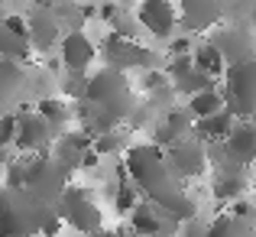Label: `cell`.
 <instances>
[{"mask_svg": "<svg viewBox=\"0 0 256 237\" xmlns=\"http://www.w3.org/2000/svg\"><path fill=\"white\" fill-rule=\"evenodd\" d=\"M58 208L36 198L30 188H0V237H32Z\"/></svg>", "mask_w": 256, "mask_h": 237, "instance_id": "6da1fadb", "label": "cell"}, {"mask_svg": "<svg viewBox=\"0 0 256 237\" xmlns=\"http://www.w3.org/2000/svg\"><path fill=\"white\" fill-rule=\"evenodd\" d=\"M124 169L130 175V182L140 188V195H150V201H159L166 195L178 192V179H175V172L169 169V162H166L162 146H156V143L152 146L150 143L130 146Z\"/></svg>", "mask_w": 256, "mask_h": 237, "instance_id": "7a4b0ae2", "label": "cell"}, {"mask_svg": "<svg viewBox=\"0 0 256 237\" xmlns=\"http://www.w3.org/2000/svg\"><path fill=\"white\" fill-rule=\"evenodd\" d=\"M84 101L94 111L107 114L120 124V120H130V114L136 111V101H133L130 81L124 78V72L117 69H104L88 75V88H84Z\"/></svg>", "mask_w": 256, "mask_h": 237, "instance_id": "3957f363", "label": "cell"}, {"mask_svg": "<svg viewBox=\"0 0 256 237\" xmlns=\"http://www.w3.org/2000/svg\"><path fill=\"white\" fill-rule=\"evenodd\" d=\"M68 169L62 166L56 156H46V153H39V156L26 159V185L36 198L49 201V205H58V198H62V192L68 188Z\"/></svg>", "mask_w": 256, "mask_h": 237, "instance_id": "277c9868", "label": "cell"}, {"mask_svg": "<svg viewBox=\"0 0 256 237\" xmlns=\"http://www.w3.org/2000/svg\"><path fill=\"white\" fill-rule=\"evenodd\" d=\"M56 208H58V218H62L68 227H75L78 234H84V237L104 227V214H100L98 201H94V195L88 192V188H82V185L65 188Z\"/></svg>", "mask_w": 256, "mask_h": 237, "instance_id": "5b68a950", "label": "cell"}, {"mask_svg": "<svg viewBox=\"0 0 256 237\" xmlns=\"http://www.w3.org/2000/svg\"><path fill=\"white\" fill-rule=\"evenodd\" d=\"M224 104L237 120H253L256 117V59L244 65H230L227 69V88Z\"/></svg>", "mask_w": 256, "mask_h": 237, "instance_id": "8992f818", "label": "cell"}, {"mask_svg": "<svg viewBox=\"0 0 256 237\" xmlns=\"http://www.w3.org/2000/svg\"><path fill=\"white\" fill-rule=\"evenodd\" d=\"M100 56H104L107 69H117V72L150 69V65L156 62V59H152V52L146 49V46H140L136 39H124V36H117V33H110V36L104 39Z\"/></svg>", "mask_w": 256, "mask_h": 237, "instance_id": "52a82bcc", "label": "cell"}, {"mask_svg": "<svg viewBox=\"0 0 256 237\" xmlns=\"http://www.w3.org/2000/svg\"><path fill=\"white\" fill-rule=\"evenodd\" d=\"M162 153H166L169 169L175 172V179H194V175H201L204 166H208V150H204V143L194 140V137L175 140V143H169Z\"/></svg>", "mask_w": 256, "mask_h": 237, "instance_id": "ba28073f", "label": "cell"}, {"mask_svg": "<svg viewBox=\"0 0 256 237\" xmlns=\"http://www.w3.org/2000/svg\"><path fill=\"white\" fill-rule=\"evenodd\" d=\"M211 46L220 52L224 65H244L256 59V39L246 26H220L211 36Z\"/></svg>", "mask_w": 256, "mask_h": 237, "instance_id": "9c48e42d", "label": "cell"}, {"mask_svg": "<svg viewBox=\"0 0 256 237\" xmlns=\"http://www.w3.org/2000/svg\"><path fill=\"white\" fill-rule=\"evenodd\" d=\"M58 140V133L52 130V124L42 117V114H36V111H23V114H16V137H13V146L16 150H23V153H42L49 143H56Z\"/></svg>", "mask_w": 256, "mask_h": 237, "instance_id": "30bf717a", "label": "cell"}, {"mask_svg": "<svg viewBox=\"0 0 256 237\" xmlns=\"http://www.w3.org/2000/svg\"><path fill=\"white\" fill-rule=\"evenodd\" d=\"M230 0H178V23L188 33H204L224 20Z\"/></svg>", "mask_w": 256, "mask_h": 237, "instance_id": "8fae6325", "label": "cell"}, {"mask_svg": "<svg viewBox=\"0 0 256 237\" xmlns=\"http://www.w3.org/2000/svg\"><path fill=\"white\" fill-rule=\"evenodd\" d=\"M136 20L143 30H150V36L159 39H169L178 26V13H175L172 0H140Z\"/></svg>", "mask_w": 256, "mask_h": 237, "instance_id": "7c38bea8", "label": "cell"}, {"mask_svg": "<svg viewBox=\"0 0 256 237\" xmlns=\"http://www.w3.org/2000/svg\"><path fill=\"white\" fill-rule=\"evenodd\" d=\"M26 26H30V46L39 52H49L52 46L58 43V17H56V7L49 4H39L26 13Z\"/></svg>", "mask_w": 256, "mask_h": 237, "instance_id": "4fadbf2b", "label": "cell"}, {"mask_svg": "<svg viewBox=\"0 0 256 237\" xmlns=\"http://www.w3.org/2000/svg\"><path fill=\"white\" fill-rule=\"evenodd\" d=\"M58 56H62V65L68 72H88L91 62L98 59V49L82 30H68L58 39Z\"/></svg>", "mask_w": 256, "mask_h": 237, "instance_id": "5bb4252c", "label": "cell"}, {"mask_svg": "<svg viewBox=\"0 0 256 237\" xmlns=\"http://www.w3.org/2000/svg\"><path fill=\"white\" fill-rule=\"evenodd\" d=\"M220 150H224V159L234 162L237 169L253 166L256 162V124H237Z\"/></svg>", "mask_w": 256, "mask_h": 237, "instance_id": "9a60e30c", "label": "cell"}, {"mask_svg": "<svg viewBox=\"0 0 256 237\" xmlns=\"http://www.w3.org/2000/svg\"><path fill=\"white\" fill-rule=\"evenodd\" d=\"M172 224L162 211H159L152 201H140L130 211V231L140 237H172Z\"/></svg>", "mask_w": 256, "mask_h": 237, "instance_id": "2e32d148", "label": "cell"}, {"mask_svg": "<svg viewBox=\"0 0 256 237\" xmlns=\"http://www.w3.org/2000/svg\"><path fill=\"white\" fill-rule=\"evenodd\" d=\"M91 153V137L82 130H75V133H58V140H56V156L58 162H62L68 172H75V169H82L84 166V156Z\"/></svg>", "mask_w": 256, "mask_h": 237, "instance_id": "e0dca14e", "label": "cell"}, {"mask_svg": "<svg viewBox=\"0 0 256 237\" xmlns=\"http://www.w3.org/2000/svg\"><path fill=\"white\" fill-rule=\"evenodd\" d=\"M237 127V117H234L230 111H218V114H211V117H204V120H194V127H192V137L194 140H201V143H224L227 137H230V130Z\"/></svg>", "mask_w": 256, "mask_h": 237, "instance_id": "ac0fdd59", "label": "cell"}, {"mask_svg": "<svg viewBox=\"0 0 256 237\" xmlns=\"http://www.w3.org/2000/svg\"><path fill=\"white\" fill-rule=\"evenodd\" d=\"M192 127H194V117L188 114V107H185V111H169L162 117V124L156 127V146H162V150H166V146L175 143V140L188 137Z\"/></svg>", "mask_w": 256, "mask_h": 237, "instance_id": "d6986e66", "label": "cell"}, {"mask_svg": "<svg viewBox=\"0 0 256 237\" xmlns=\"http://www.w3.org/2000/svg\"><path fill=\"white\" fill-rule=\"evenodd\" d=\"M214 198L218 201H240L246 192V175L244 169H234V172H227V169H220L218 175H214Z\"/></svg>", "mask_w": 256, "mask_h": 237, "instance_id": "ffe728a7", "label": "cell"}, {"mask_svg": "<svg viewBox=\"0 0 256 237\" xmlns=\"http://www.w3.org/2000/svg\"><path fill=\"white\" fill-rule=\"evenodd\" d=\"M152 205H156L169 221H175V224H178V221H192L194 214H198V205H194L192 195H185L182 188L172 192V195H166V198H159V201H152Z\"/></svg>", "mask_w": 256, "mask_h": 237, "instance_id": "44dd1931", "label": "cell"}, {"mask_svg": "<svg viewBox=\"0 0 256 237\" xmlns=\"http://www.w3.org/2000/svg\"><path fill=\"white\" fill-rule=\"evenodd\" d=\"M26 85V69L23 62H10V59H0V104H6L10 98H16Z\"/></svg>", "mask_w": 256, "mask_h": 237, "instance_id": "7402d4cb", "label": "cell"}, {"mask_svg": "<svg viewBox=\"0 0 256 237\" xmlns=\"http://www.w3.org/2000/svg\"><path fill=\"white\" fill-rule=\"evenodd\" d=\"M204 237H256V227H253V221H244L237 214H220L204 231Z\"/></svg>", "mask_w": 256, "mask_h": 237, "instance_id": "603a6c76", "label": "cell"}, {"mask_svg": "<svg viewBox=\"0 0 256 237\" xmlns=\"http://www.w3.org/2000/svg\"><path fill=\"white\" fill-rule=\"evenodd\" d=\"M192 62H194V72H201V75H208V78H218V75H224V59H220V52L214 49L211 43H201V46H194V52H192Z\"/></svg>", "mask_w": 256, "mask_h": 237, "instance_id": "cb8c5ba5", "label": "cell"}, {"mask_svg": "<svg viewBox=\"0 0 256 237\" xmlns=\"http://www.w3.org/2000/svg\"><path fill=\"white\" fill-rule=\"evenodd\" d=\"M30 52H32L30 39L10 33L4 23H0V59H10V62H26V59H30Z\"/></svg>", "mask_w": 256, "mask_h": 237, "instance_id": "d4e9b609", "label": "cell"}, {"mask_svg": "<svg viewBox=\"0 0 256 237\" xmlns=\"http://www.w3.org/2000/svg\"><path fill=\"white\" fill-rule=\"evenodd\" d=\"M224 94L218 91V88H211V91H201V94H194V98H188V114H192L194 120H204V117H211V114H218V111H224Z\"/></svg>", "mask_w": 256, "mask_h": 237, "instance_id": "484cf974", "label": "cell"}, {"mask_svg": "<svg viewBox=\"0 0 256 237\" xmlns=\"http://www.w3.org/2000/svg\"><path fill=\"white\" fill-rule=\"evenodd\" d=\"M136 205H140V188L130 182L126 169H120V175H117V188H114V208H117V214H130Z\"/></svg>", "mask_w": 256, "mask_h": 237, "instance_id": "4316f807", "label": "cell"}, {"mask_svg": "<svg viewBox=\"0 0 256 237\" xmlns=\"http://www.w3.org/2000/svg\"><path fill=\"white\" fill-rule=\"evenodd\" d=\"M36 114H42L46 120L52 124V130H62L65 124H68V104H65L62 98H52V94H46V98H39V104H36Z\"/></svg>", "mask_w": 256, "mask_h": 237, "instance_id": "83f0119b", "label": "cell"}, {"mask_svg": "<svg viewBox=\"0 0 256 237\" xmlns=\"http://www.w3.org/2000/svg\"><path fill=\"white\" fill-rule=\"evenodd\" d=\"M214 88V78H208V75H201V72H192V75H185L175 85V91H182L185 98H194V94H201V91H211Z\"/></svg>", "mask_w": 256, "mask_h": 237, "instance_id": "f1b7e54d", "label": "cell"}, {"mask_svg": "<svg viewBox=\"0 0 256 237\" xmlns=\"http://www.w3.org/2000/svg\"><path fill=\"white\" fill-rule=\"evenodd\" d=\"M91 150L98 153V156H114V153L124 150V133H120V130H110V133H104V137L91 140Z\"/></svg>", "mask_w": 256, "mask_h": 237, "instance_id": "f546056e", "label": "cell"}, {"mask_svg": "<svg viewBox=\"0 0 256 237\" xmlns=\"http://www.w3.org/2000/svg\"><path fill=\"white\" fill-rule=\"evenodd\" d=\"M194 72V62H192V56H178V59H172L169 65H166V75H169L172 85H178L185 75H192Z\"/></svg>", "mask_w": 256, "mask_h": 237, "instance_id": "4dcf8cb0", "label": "cell"}, {"mask_svg": "<svg viewBox=\"0 0 256 237\" xmlns=\"http://www.w3.org/2000/svg\"><path fill=\"white\" fill-rule=\"evenodd\" d=\"M169 56H172V59H178V56H192V39H188V36H178V39H172V49H169Z\"/></svg>", "mask_w": 256, "mask_h": 237, "instance_id": "1f68e13d", "label": "cell"}, {"mask_svg": "<svg viewBox=\"0 0 256 237\" xmlns=\"http://www.w3.org/2000/svg\"><path fill=\"white\" fill-rule=\"evenodd\" d=\"M88 237H124V231H107V227H100V231H94Z\"/></svg>", "mask_w": 256, "mask_h": 237, "instance_id": "d6a6232c", "label": "cell"}, {"mask_svg": "<svg viewBox=\"0 0 256 237\" xmlns=\"http://www.w3.org/2000/svg\"><path fill=\"white\" fill-rule=\"evenodd\" d=\"M117 4H130V0H117Z\"/></svg>", "mask_w": 256, "mask_h": 237, "instance_id": "836d02e7", "label": "cell"}, {"mask_svg": "<svg viewBox=\"0 0 256 237\" xmlns=\"http://www.w3.org/2000/svg\"><path fill=\"white\" fill-rule=\"evenodd\" d=\"M0 10H4V0H0Z\"/></svg>", "mask_w": 256, "mask_h": 237, "instance_id": "e575fe53", "label": "cell"}]
</instances>
